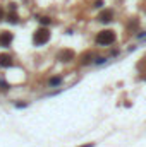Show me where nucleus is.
Returning a JSON list of instances; mask_svg holds the SVG:
<instances>
[{"instance_id":"1","label":"nucleus","mask_w":146,"mask_h":147,"mask_svg":"<svg viewBox=\"0 0 146 147\" xmlns=\"http://www.w3.org/2000/svg\"><path fill=\"white\" fill-rule=\"evenodd\" d=\"M115 41V33L110 31V29H105V31H100L98 36H96V43L100 46H108Z\"/></svg>"},{"instance_id":"2","label":"nucleus","mask_w":146,"mask_h":147,"mask_svg":"<svg viewBox=\"0 0 146 147\" xmlns=\"http://www.w3.org/2000/svg\"><path fill=\"white\" fill-rule=\"evenodd\" d=\"M48 39H50V31L46 28H40L36 33L33 34V43L36 46H43L45 43H48Z\"/></svg>"},{"instance_id":"3","label":"nucleus","mask_w":146,"mask_h":147,"mask_svg":"<svg viewBox=\"0 0 146 147\" xmlns=\"http://www.w3.org/2000/svg\"><path fill=\"white\" fill-rule=\"evenodd\" d=\"M12 33H9V31H2L0 33V46H10V43H12Z\"/></svg>"},{"instance_id":"4","label":"nucleus","mask_w":146,"mask_h":147,"mask_svg":"<svg viewBox=\"0 0 146 147\" xmlns=\"http://www.w3.org/2000/svg\"><path fill=\"white\" fill-rule=\"evenodd\" d=\"M57 57H59V60H62V62H71L74 58V51L72 50H60Z\"/></svg>"},{"instance_id":"5","label":"nucleus","mask_w":146,"mask_h":147,"mask_svg":"<svg viewBox=\"0 0 146 147\" xmlns=\"http://www.w3.org/2000/svg\"><path fill=\"white\" fill-rule=\"evenodd\" d=\"M95 53L93 51H86L83 57H81V65H89V63H93L95 62Z\"/></svg>"},{"instance_id":"6","label":"nucleus","mask_w":146,"mask_h":147,"mask_svg":"<svg viewBox=\"0 0 146 147\" xmlns=\"http://www.w3.org/2000/svg\"><path fill=\"white\" fill-rule=\"evenodd\" d=\"M0 67H12V57L7 53L0 55Z\"/></svg>"},{"instance_id":"7","label":"nucleus","mask_w":146,"mask_h":147,"mask_svg":"<svg viewBox=\"0 0 146 147\" xmlns=\"http://www.w3.org/2000/svg\"><path fill=\"white\" fill-rule=\"evenodd\" d=\"M112 17H113V12H112V10H103V12H100V16H98V19H100L102 22H110Z\"/></svg>"},{"instance_id":"8","label":"nucleus","mask_w":146,"mask_h":147,"mask_svg":"<svg viewBox=\"0 0 146 147\" xmlns=\"http://www.w3.org/2000/svg\"><path fill=\"white\" fill-rule=\"evenodd\" d=\"M60 82H62V77H52L48 80V86L50 87H55V86H60Z\"/></svg>"},{"instance_id":"9","label":"nucleus","mask_w":146,"mask_h":147,"mask_svg":"<svg viewBox=\"0 0 146 147\" xmlns=\"http://www.w3.org/2000/svg\"><path fill=\"white\" fill-rule=\"evenodd\" d=\"M9 89H10V86H9L5 80H2V79H0V91H9Z\"/></svg>"},{"instance_id":"10","label":"nucleus","mask_w":146,"mask_h":147,"mask_svg":"<svg viewBox=\"0 0 146 147\" xmlns=\"http://www.w3.org/2000/svg\"><path fill=\"white\" fill-rule=\"evenodd\" d=\"M9 22L16 24V22H17V14H9Z\"/></svg>"},{"instance_id":"11","label":"nucleus","mask_w":146,"mask_h":147,"mask_svg":"<svg viewBox=\"0 0 146 147\" xmlns=\"http://www.w3.org/2000/svg\"><path fill=\"white\" fill-rule=\"evenodd\" d=\"M95 63H96V65L105 63V57H96V58H95Z\"/></svg>"},{"instance_id":"12","label":"nucleus","mask_w":146,"mask_h":147,"mask_svg":"<svg viewBox=\"0 0 146 147\" xmlns=\"http://www.w3.org/2000/svg\"><path fill=\"white\" fill-rule=\"evenodd\" d=\"M40 22H41V24H50V19H48V17H41Z\"/></svg>"},{"instance_id":"13","label":"nucleus","mask_w":146,"mask_h":147,"mask_svg":"<svg viewBox=\"0 0 146 147\" xmlns=\"http://www.w3.org/2000/svg\"><path fill=\"white\" fill-rule=\"evenodd\" d=\"M103 5V2L102 0H98V2H95V7H102Z\"/></svg>"},{"instance_id":"14","label":"nucleus","mask_w":146,"mask_h":147,"mask_svg":"<svg viewBox=\"0 0 146 147\" xmlns=\"http://www.w3.org/2000/svg\"><path fill=\"white\" fill-rule=\"evenodd\" d=\"M3 17H5V14H3V10H2V7H0V21H2Z\"/></svg>"},{"instance_id":"15","label":"nucleus","mask_w":146,"mask_h":147,"mask_svg":"<svg viewBox=\"0 0 146 147\" xmlns=\"http://www.w3.org/2000/svg\"><path fill=\"white\" fill-rule=\"evenodd\" d=\"M79 147H95V144H86V146H79Z\"/></svg>"}]
</instances>
